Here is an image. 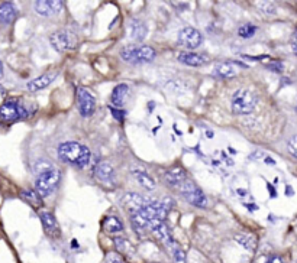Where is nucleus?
Listing matches in <instances>:
<instances>
[{"label":"nucleus","mask_w":297,"mask_h":263,"mask_svg":"<svg viewBox=\"0 0 297 263\" xmlns=\"http://www.w3.org/2000/svg\"><path fill=\"white\" fill-rule=\"evenodd\" d=\"M60 181H61V171L57 170V168H50V170L44 171L41 175L36 178L35 189L38 191V194L42 198L44 197H50L58 188Z\"/></svg>","instance_id":"nucleus-3"},{"label":"nucleus","mask_w":297,"mask_h":263,"mask_svg":"<svg viewBox=\"0 0 297 263\" xmlns=\"http://www.w3.org/2000/svg\"><path fill=\"white\" fill-rule=\"evenodd\" d=\"M255 33H257V26L252 25V23H245V25L239 26V29H238V35H239V38H242V39H249V38H252Z\"/></svg>","instance_id":"nucleus-28"},{"label":"nucleus","mask_w":297,"mask_h":263,"mask_svg":"<svg viewBox=\"0 0 297 263\" xmlns=\"http://www.w3.org/2000/svg\"><path fill=\"white\" fill-rule=\"evenodd\" d=\"M129 91H131V87H129L128 84H119V86H116V87L113 88L112 95H110L112 103H113L116 107L123 106V104H125V101L128 100Z\"/></svg>","instance_id":"nucleus-18"},{"label":"nucleus","mask_w":297,"mask_h":263,"mask_svg":"<svg viewBox=\"0 0 297 263\" xmlns=\"http://www.w3.org/2000/svg\"><path fill=\"white\" fill-rule=\"evenodd\" d=\"M258 7H260L264 13H267V15H271V13L276 12V6H274V3H271V1H258Z\"/></svg>","instance_id":"nucleus-30"},{"label":"nucleus","mask_w":297,"mask_h":263,"mask_svg":"<svg viewBox=\"0 0 297 263\" xmlns=\"http://www.w3.org/2000/svg\"><path fill=\"white\" fill-rule=\"evenodd\" d=\"M104 263H125L122 256L119 253H115V252H110L106 255V259H104Z\"/></svg>","instance_id":"nucleus-31"},{"label":"nucleus","mask_w":297,"mask_h":263,"mask_svg":"<svg viewBox=\"0 0 297 263\" xmlns=\"http://www.w3.org/2000/svg\"><path fill=\"white\" fill-rule=\"evenodd\" d=\"M138 51H139V46L138 45H126L125 48L120 49V57L123 61L129 62V64H136V58H138Z\"/></svg>","instance_id":"nucleus-23"},{"label":"nucleus","mask_w":297,"mask_h":263,"mask_svg":"<svg viewBox=\"0 0 297 263\" xmlns=\"http://www.w3.org/2000/svg\"><path fill=\"white\" fill-rule=\"evenodd\" d=\"M29 116L26 107L17 100H6L0 106V120L4 123H13Z\"/></svg>","instance_id":"nucleus-4"},{"label":"nucleus","mask_w":297,"mask_h":263,"mask_svg":"<svg viewBox=\"0 0 297 263\" xmlns=\"http://www.w3.org/2000/svg\"><path fill=\"white\" fill-rule=\"evenodd\" d=\"M265 263H284V262H283V259H281L280 256H271V258L267 259V262Z\"/></svg>","instance_id":"nucleus-36"},{"label":"nucleus","mask_w":297,"mask_h":263,"mask_svg":"<svg viewBox=\"0 0 297 263\" xmlns=\"http://www.w3.org/2000/svg\"><path fill=\"white\" fill-rule=\"evenodd\" d=\"M257 95L248 88H239L233 93L231 98L232 111L235 114H249L257 106Z\"/></svg>","instance_id":"nucleus-2"},{"label":"nucleus","mask_w":297,"mask_h":263,"mask_svg":"<svg viewBox=\"0 0 297 263\" xmlns=\"http://www.w3.org/2000/svg\"><path fill=\"white\" fill-rule=\"evenodd\" d=\"M268 68H270L271 71H274V73H283V71H284V67H283L281 62H273V64L268 65Z\"/></svg>","instance_id":"nucleus-34"},{"label":"nucleus","mask_w":297,"mask_h":263,"mask_svg":"<svg viewBox=\"0 0 297 263\" xmlns=\"http://www.w3.org/2000/svg\"><path fill=\"white\" fill-rule=\"evenodd\" d=\"M77 106L83 117H89L96 110V98L86 88H77Z\"/></svg>","instance_id":"nucleus-7"},{"label":"nucleus","mask_w":297,"mask_h":263,"mask_svg":"<svg viewBox=\"0 0 297 263\" xmlns=\"http://www.w3.org/2000/svg\"><path fill=\"white\" fill-rule=\"evenodd\" d=\"M213 74L219 78H233L236 76V70L231 62H219L214 65Z\"/></svg>","instance_id":"nucleus-20"},{"label":"nucleus","mask_w":297,"mask_h":263,"mask_svg":"<svg viewBox=\"0 0 297 263\" xmlns=\"http://www.w3.org/2000/svg\"><path fill=\"white\" fill-rule=\"evenodd\" d=\"M17 16V10L15 9L13 3L10 1H1L0 3V23L1 25H10Z\"/></svg>","instance_id":"nucleus-17"},{"label":"nucleus","mask_w":297,"mask_h":263,"mask_svg":"<svg viewBox=\"0 0 297 263\" xmlns=\"http://www.w3.org/2000/svg\"><path fill=\"white\" fill-rule=\"evenodd\" d=\"M58 156L63 162L71 164L82 170L89 165L92 154L89 148L79 142H66L58 146Z\"/></svg>","instance_id":"nucleus-1"},{"label":"nucleus","mask_w":297,"mask_h":263,"mask_svg":"<svg viewBox=\"0 0 297 263\" xmlns=\"http://www.w3.org/2000/svg\"><path fill=\"white\" fill-rule=\"evenodd\" d=\"M50 42L57 52H67L76 48L77 36L68 29H61L50 36Z\"/></svg>","instance_id":"nucleus-5"},{"label":"nucleus","mask_w":297,"mask_h":263,"mask_svg":"<svg viewBox=\"0 0 297 263\" xmlns=\"http://www.w3.org/2000/svg\"><path fill=\"white\" fill-rule=\"evenodd\" d=\"M113 243H115V248L119 253H123L126 256H131L135 253V249L133 246L131 245L129 240H126L125 237H115L113 239Z\"/></svg>","instance_id":"nucleus-25"},{"label":"nucleus","mask_w":297,"mask_h":263,"mask_svg":"<svg viewBox=\"0 0 297 263\" xmlns=\"http://www.w3.org/2000/svg\"><path fill=\"white\" fill-rule=\"evenodd\" d=\"M203 36L196 28L186 26L179 32V44L187 49H196L201 45Z\"/></svg>","instance_id":"nucleus-8"},{"label":"nucleus","mask_w":297,"mask_h":263,"mask_svg":"<svg viewBox=\"0 0 297 263\" xmlns=\"http://www.w3.org/2000/svg\"><path fill=\"white\" fill-rule=\"evenodd\" d=\"M177 58L182 64L189 67H201L209 62V57L198 52H180Z\"/></svg>","instance_id":"nucleus-14"},{"label":"nucleus","mask_w":297,"mask_h":263,"mask_svg":"<svg viewBox=\"0 0 297 263\" xmlns=\"http://www.w3.org/2000/svg\"><path fill=\"white\" fill-rule=\"evenodd\" d=\"M292 48H293L295 54L297 55V31L293 33V36H292Z\"/></svg>","instance_id":"nucleus-35"},{"label":"nucleus","mask_w":297,"mask_h":263,"mask_svg":"<svg viewBox=\"0 0 297 263\" xmlns=\"http://www.w3.org/2000/svg\"><path fill=\"white\" fill-rule=\"evenodd\" d=\"M148 229L168 248H171V250L176 248V243H174V239L167 227V224L163 221V220H151L148 223Z\"/></svg>","instance_id":"nucleus-9"},{"label":"nucleus","mask_w":297,"mask_h":263,"mask_svg":"<svg viewBox=\"0 0 297 263\" xmlns=\"http://www.w3.org/2000/svg\"><path fill=\"white\" fill-rule=\"evenodd\" d=\"M57 73L55 71H51V73H47V74H42L39 76L38 78H33L32 81H29L26 84V88L28 91L31 93H35V91H39V90H44L45 87H48L55 78H57Z\"/></svg>","instance_id":"nucleus-15"},{"label":"nucleus","mask_w":297,"mask_h":263,"mask_svg":"<svg viewBox=\"0 0 297 263\" xmlns=\"http://www.w3.org/2000/svg\"><path fill=\"white\" fill-rule=\"evenodd\" d=\"M120 202L122 205L131 213V214H135V213H139L148 202H145V198L136 192H128L125 194L122 198H120Z\"/></svg>","instance_id":"nucleus-10"},{"label":"nucleus","mask_w":297,"mask_h":263,"mask_svg":"<svg viewBox=\"0 0 297 263\" xmlns=\"http://www.w3.org/2000/svg\"><path fill=\"white\" fill-rule=\"evenodd\" d=\"M164 179H165V182L170 185V186H173V188H182V185L187 181L186 179V172L182 170V168H173V170H170V171H167L165 174H164Z\"/></svg>","instance_id":"nucleus-16"},{"label":"nucleus","mask_w":297,"mask_h":263,"mask_svg":"<svg viewBox=\"0 0 297 263\" xmlns=\"http://www.w3.org/2000/svg\"><path fill=\"white\" fill-rule=\"evenodd\" d=\"M3 77V64H1V61H0V78Z\"/></svg>","instance_id":"nucleus-37"},{"label":"nucleus","mask_w":297,"mask_h":263,"mask_svg":"<svg viewBox=\"0 0 297 263\" xmlns=\"http://www.w3.org/2000/svg\"><path fill=\"white\" fill-rule=\"evenodd\" d=\"M110 113H112V116L117 120V122H123V119H125V110H120V108H115V107H110Z\"/></svg>","instance_id":"nucleus-33"},{"label":"nucleus","mask_w":297,"mask_h":263,"mask_svg":"<svg viewBox=\"0 0 297 263\" xmlns=\"http://www.w3.org/2000/svg\"><path fill=\"white\" fill-rule=\"evenodd\" d=\"M131 35L135 41H144L147 36V25L139 20V19H133L131 23Z\"/></svg>","instance_id":"nucleus-21"},{"label":"nucleus","mask_w":297,"mask_h":263,"mask_svg":"<svg viewBox=\"0 0 297 263\" xmlns=\"http://www.w3.org/2000/svg\"><path fill=\"white\" fill-rule=\"evenodd\" d=\"M20 197H22L25 201H28L31 205H35V207L42 205V197L38 194L36 189H23V191L20 192Z\"/></svg>","instance_id":"nucleus-27"},{"label":"nucleus","mask_w":297,"mask_h":263,"mask_svg":"<svg viewBox=\"0 0 297 263\" xmlns=\"http://www.w3.org/2000/svg\"><path fill=\"white\" fill-rule=\"evenodd\" d=\"M132 175L135 176V179L145 188V189H149L152 191L155 188V179L149 174H147V171L144 170H139V168H132Z\"/></svg>","instance_id":"nucleus-19"},{"label":"nucleus","mask_w":297,"mask_h":263,"mask_svg":"<svg viewBox=\"0 0 297 263\" xmlns=\"http://www.w3.org/2000/svg\"><path fill=\"white\" fill-rule=\"evenodd\" d=\"M182 192L184 195V198L195 207H198V208H206L209 205V200L207 197L204 195V192L196 186L192 181H186L183 185H182Z\"/></svg>","instance_id":"nucleus-6"},{"label":"nucleus","mask_w":297,"mask_h":263,"mask_svg":"<svg viewBox=\"0 0 297 263\" xmlns=\"http://www.w3.org/2000/svg\"><path fill=\"white\" fill-rule=\"evenodd\" d=\"M36 13H39L41 16L50 17L57 15L61 9H63V1H51V0H38L33 3Z\"/></svg>","instance_id":"nucleus-12"},{"label":"nucleus","mask_w":297,"mask_h":263,"mask_svg":"<svg viewBox=\"0 0 297 263\" xmlns=\"http://www.w3.org/2000/svg\"><path fill=\"white\" fill-rule=\"evenodd\" d=\"M95 176L99 179L100 182H103L106 185H112L116 181L115 168L109 162H100L95 170Z\"/></svg>","instance_id":"nucleus-13"},{"label":"nucleus","mask_w":297,"mask_h":263,"mask_svg":"<svg viewBox=\"0 0 297 263\" xmlns=\"http://www.w3.org/2000/svg\"><path fill=\"white\" fill-rule=\"evenodd\" d=\"M289 194H290V195L293 194V192H292V188H290V186H287V195H289Z\"/></svg>","instance_id":"nucleus-38"},{"label":"nucleus","mask_w":297,"mask_h":263,"mask_svg":"<svg viewBox=\"0 0 297 263\" xmlns=\"http://www.w3.org/2000/svg\"><path fill=\"white\" fill-rule=\"evenodd\" d=\"M242 248H245L247 250H255L257 249V237L254 234L249 233H239L235 234L233 237Z\"/></svg>","instance_id":"nucleus-22"},{"label":"nucleus","mask_w":297,"mask_h":263,"mask_svg":"<svg viewBox=\"0 0 297 263\" xmlns=\"http://www.w3.org/2000/svg\"><path fill=\"white\" fill-rule=\"evenodd\" d=\"M155 58V49L151 46H139L138 51V58H136V64H145V62H151Z\"/></svg>","instance_id":"nucleus-26"},{"label":"nucleus","mask_w":297,"mask_h":263,"mask_svg":"<svg viewBox=\"0 0 297 263\" xmlns=\"http://www.w3.org/2000/svg\"><path fill=\"white\" fill-rule=\"evenodd\" d=\"M287 149L295 158H297V135L290 138V140L287 142Z\"/></svg>","instance_id":"nucleus-32"},{"label":"nucleus","mask_w":297,"mask_h":263,"mask_svg":"<svg viewBox=\"0 0 297 263\" xmlns=\"http://www.w3.org/2000/svg\"><path fill=\"white\" fill-rule=\"evenodd\" d=\"M103 227L107 233L110 234H116V233H120L123 230V224L120 223V220L117 217H106L104 221H103Z\"/></svg>","instance_id":"nucleus-24"},{"label":"nucleus","mask_w":297,"mask_h":263,"mask_svg":"<svg viewBox=\"0 0 297 263\" xmlns=\"http://www.w3.org/2000/svg\"><path fill=\"white\" fill-rule=\"evenodd\" d=\"M39 218H41V223H42V227L45 230V233L50 236V237H60L61 232H60V226H58V221L57 218L54 217L52 213L50 211H41L39 213Z\"/></svg>","instance_id":"nucleus-11"},{"label":"nucleus","mask_w":297,"mask_h":263,"mask_svg":"<svg viewBox=\"0 0 297 263\" xmlns=\"http://www.w3.org/2000/svg\"><path fill=\"white\" fill-rule=\"evenodd\" d=\"M171 253H173L174 263H186V252H184L183 249H180V248L176 246V248L171 250Z\"/></svg>","instance_id":"nucleus-29"}]
</instances>
